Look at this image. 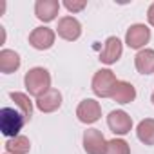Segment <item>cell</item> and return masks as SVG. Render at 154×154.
<instances>
[{
    "instance_id": "6da1fadb",
    "label": "cell",
    "mask_w": 154,
    "mask_h": 154,
    "mask_svg": "<svg viewBox=\"0 0 154 154\" xmlns=\"http://www.w3.org/2000/svg\"><path fill=\"white\" fill-rule=\"evenodd\" d=\"M24 85H26L29 96L38 98L51 89V74L44 67H33L24 76Z\"/></svg>"
},
{
    "instance_id": "7a4b0ae2",
    "label": "cell",
    "mask_w": 154,
    "mask_h": 154,
    "mask_svg": "<svg viewBox=\"0 0 154 154\" xmlns=\"http://www.w3.org/2000/svg\"><path fill=\"white\" fill-rule=\"evenodd\" d=\"M26 123V118L20 114L18 109H11V107H4L0 111V131L2 134L9 140L15 136H20V131Z\"/></svg>"
},
{
    "instance_id": "3957f363",
    "label": "cell",
    "mask_w": 154,
    "mask_h": 154,
    "mask_svg": "<svg viewBox=\"0 0 154 154\" xmlns=\"http://www.w3.org/2000/svg\"><path fill=\"white\" fill-rule=\"evenodd\" d=\"M118 80H116V74L111 69H100L94 72L93 76V82H91V89L98 98H111L114 93Z\"/></svg>"
},
{
    "instance_id": "277c9868",
    "label": "cell",
    "mask_w": 154,
    "mask_h": 154,
    "mask_svg": "<svg viewBox=\"0 0 154 154\" xmlns=\"http://www.w3.org/2000/svg\"><path fill=\"white\" fill-rule=\"evenodd\" d=\"M76 116L78 120L85 125H91V123H96L100 118H102V105L100 102H96L94 98H87V100H82L76 107Z\"/></svg>"
},
{
    "instance_id": "5b68a950",
    "label": "cell",
    "mask_w": 154,
    "mask_h": 154,
    "mask_svg": "<svg viewBox=\"0 0 154 154\" xmlns=\"http://www.w3.org/2000/svg\"><path fill=\"white\" fill-rule=\"evenodd\" d=\"M150 40V29L145 24H132L125 33V44L131 49L141 51Z\"/></svg>"
},
{
    "instance_id": "8992f818",
    "label": "cell",
    "mask_w": 154,
    "mask_h": 154,
    "mask_svg": "<svg viewBox=\"0 0 154 154\" xmlns=\"http://www.w3.org/2000/svg\"><path fill=\"white\" fill-rule=\"evenodd\" d=\"M54 38H56V33L51 29V27H35L29 35V44L31 47H35L36 51H47L54 45Z\"/></svg>"
},
{
    "instance_id": "52a82bcc",
    "label": "cell",
    "mask_w": 154,
    "mask_h": 154,
    "mask_svg": "<svg viewBox=\"0 0 154 154\" xmlns=\"http://www.w3.org/2000/svg\"><path fill=\"white\" fill-rule=\"evenodd\" d=\"M56 33H58L60 38H63L67 42H74V40H78L82 36V24L74 17H62L58 20Z\"/></svg>"
},
{
    "instance_id": "ba28073f",
    "label": "cell",
    "mask_w": 154,
    "mask_h": 154,
    "mask_svg": "<svg viewBox=\"0 0 154 154\" xmlns=\"http://www.w3.org/2000/svg\"><path fill=\"white\" fill-rule=\"evenodd\" d=\"M107 125H109V129L114 132V134H118V136H125V134H129L131 132V129H132V118L125 112V111H111L109 112V116H107Z\"/></svg>"
},
{
    "instance_id": "9c48e42d",
    "label": "cell",
    "mask_w": 154,
    "mask_h": 154,
    "mask_svg": "<svg viewBox=\"0 0 154 154\" xmlns=\"http://www.w3.org/2000/svg\"><path fill=\"white\" fill-rule=\"evenodd\" d=\"M107 140L100 129H87L84 132V150L87 154H105Z\"/></svg>"
},
{
    "instance_id": "30bf717a",
    "label": "cell",
    "mask_w": 154,
    "mask_h": 154,
    "mask_svg": "<svg viewBox=\"0 0 154 154\" xmlns=\"http://www.w3.org/2000/svg\"><path fill=\"white\" fill-rule=\"evenodd\" d=\"M123 53V44L118 36H109L103 44V49L100 53V62L105 65H112L122 58Z\"/></svg>"
},
{
    "instance_id": "8fae6325",
    "label": "cell",
    "mask_w": 154,
    "mask_h": 154,
    "mask_svg": "<svg viewBox=\"0 0 154 154\" xmlns=\"http://www.w3.org/2000/svg\"><path fill=\"white\" fill-rule=\"evenodd\" d=\"M60 11V2L58 0H36L35 2V15L42 22H53Z\"/></svg>"
},
{
    "instance_id": "7c38bea8",
    "label": "cell",
    "mask_w": 154,
    "mask_h": 154,
    "mask_svg": "<svg viewBox=\"0 0 154 154\" xmlns=\"http://www.w3.org/2000/svg\"><path fill=\"white\" fill-rule=\"evenodd\" d=\"M35 103H36V109L42 111V112H54L62 105V93L58 89L51 87L47 93H44L42 96H38Z\"/></svg>"
},
{
    "instance_id": "4fadbf2b",
    "label": "cell",
    "mask_w": 154,
    "mask_h": 154,
    "mask_svg": "<svg viewBox=\"0 0 154 154\" xmlns=\"http://www.w3.org/2000/svg\"><path fill=\"white\" fill-rule=\"evenodd\" d=\"M111 98H112L116 103H122V105L131 103V102H134V100H136V89H134V85H132L131 82L118 80V84H116L114 93H112V96H111Z\"/></svg>"
},
{
    "instance_id": "5bb4252c",
    "label": "cell",
    "mask_w": 154,
    "mask_h": 154,
    "mask_svg": "<svg viewBox=\"0 0 154 154\" xmlns=\"http://www.w3.org/2000/svg\"><path fill=\"white\" fill-rule=\"evenodd\" d=\"M134 65L140 74L154 72V49H141L134 56Z\"/></svg>"
},
{
    "instance_id": "9a60e30c",
    "label": "cell",
    "mask_w": 154,
    "mask_h": 154,
    "mask_svg": "<svg viewBox=\"0 0 154 154\" xmlns=\"http://www.w3.org/2000/svg\"><path fill=\"white\" fill-rule=\"evenodd\" d=\"M20 67V54L13 49H2L0 51V72L11 74Z\"/></svg>"
},
{
    "instance_id": "2e32d148",
    "label": "cell",
    "mask_w": 154,
    "mask_h": 154,
    "mask_svg": "<svg viewBox=\"0 0 154 154\" xmlns=\"http://www.w3.org/2000/svg\"><path fill=\"white\" fill-rule=\"evenodd\" d=\"M9 98L15 102V107L20 111V114L26 118V122L31 120L33 116V102L29 100V94L26 93H18V91H11L9 93Z\"/></svg>"
},
{
    "instance_id": "e0dca14e",
    "label": "cell",
    "mask_w": 154,
    "mask_h": 154,
    "mask_svg": "<svg viewBox=\"0 0 154 154\" xmlns=\"http://www.w3.org/2000/svg\"><path fill=\"white\" fill-rule=\"evenodd\" d=\"M136 136L143 145H154V118H145L136 127Z\"/></svg>"
},
{
    "instance_id": "ac0fdd59",
    "label": "cell",
    "mask_w": 154,
    "mask_h": 154,
    "mask_svg": "<svg viewBox=\"0 0 154 154\" xmlns=\"http://www.w3.org/2000/svg\"><path fill=\"white\" fill-rule=\"evenodd\" d=\"M6 152L8 154H27L31 150V141L27 136H15V138H9L6 140Z\"/></svg>"
},
{
    "instance_id": "d6986e66",
    "label": "cell",
    "mask_w": 154,
    "mask_h": 154,
    "mask_svg": "<svg viewBox=\"0 0 154 154\" xmlns=\"http://www.w3.org/2000/svg\"><path fill=\"white\" fill-rule=\"evenodd\" d=\"M105 154H131V147H129V143L125 140L114 138V140H109L107 141Z\"/></svg>"
},
{
    "instance_id": "ffe728a7",
    "label": "cell",
    "mask_w": 154,
    "mask_h": 154,
    "mask_svg": "<svg viewBox=\"0 0 154 154\" xmlns=\"http://www.w3.org/2000/svg\"><path fill=\"white\" fill-rule=\"evenodd\" d=\"M63 6H65V9L69 13H80V11L85 9L87 2H85V0H65Z\"/></svg>"
},
{
    "instance_id": "44dd1931",
    "label": "cell",
    "mask_w": 154,
    "mask_h": 154,
    "mask_svg": "<svg viewBox=\"0 0 154 154\" xmlns=\"http://www.w3.org/2000/svg\"><path fill=\"white\" fill-rule=\"evenodd\" d=\"M147 20H149V24L154 27V2L149 6V9H147Z\"/></svg>"
},
{
    "instance_id": "7402d4cb",
    "label": "cell",
    "mask_w": 154,
    "mask_h": 154,
    "mask_svg": "<svg viewBox=\"0 0 154 154\" xmlns=\"http://www.w3.org/2000/svg\"><path fill=\"white\" fill-rule=\"evenodd\" d=\"M150 102H152V105H154V93L150 94Z\"/></svg>"
},
{
    "instance_id": "603a6c76",
    "label": "cell",
    "mask_w": 154,
    "mask_h": 154,
    "mask_svg": "<svg viewBox=\"0 0 154 154\" xmlns=\"http://www.w3.org/2000/svg\"><path fill=\"white\" fill-rule=\"evenodd\" d=\"M6 154H8V152H6Z\"/></svg>"
}]
</instances>
